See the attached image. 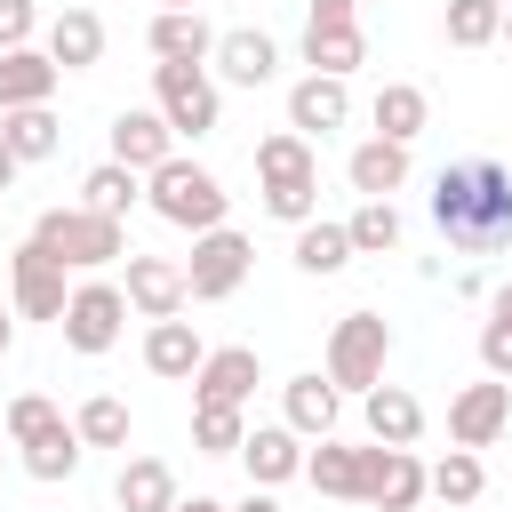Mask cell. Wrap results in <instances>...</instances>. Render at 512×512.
I'll use <instances>...</instances> for the list:
<instances>
[{"label":"cell","mask_w":512,"mask_h":512,"mask_svg":"<svg viewBox=\"0 0 512 512\" xmlns=\"http://www.w3.org/2000/svg\"><path fill=\"white\" fill-rule=\"evenodd\" d=\"M16 168H24V160H16V152H8V144H0V192H8V184H16Z\"/></svg>","instance_id":"f6af8a7d"},{"label":"cell","mask_w":512,"mask_h":512,"mask_svg":"<svg viewBox=\"0 0 512 512\" xmlns=\"http://www.w3.org/2000/svg\"><path fill=\"white\" fill-rule=\"evenodd\" d=\"M112 504H120V512H168V504H176V472H168L160 456H128L120 480H112Z\"/></svg>","instance_id":"484cf974"},{"label":"cell","mask_w":512,"mask_h":512,"mask_svg":"<svg viewBox=\"0 0 512 512\" xmlns=\"http://www.w3.org/2000/svg\"><path fill=\"white\" fill-rule=\"evenodd\" d=\"M144 40H152V56H160V64H208V56H216V32H208V16H200V8H160Z\"/></svg>","instance_id":"ac0fdd59"},{"label":"cell","mask_w":512,"mask_h":512,"mask_svg":"<svg viewBox=\"0 0 512 512\" xmlns=\"http://www.w3.org/2000/svg\"><path fill=\"white\" fill-rule=\"evenodd\" d=\"M344 232H352V256H392L400 248V208L392 200H360Z\"/></svg>","instance_id":"836d02e7"},{"label":"cell","mask_w":512,"mask_h":512,"mask_svg":"<svg viewBox=\"0 0 512 512\" xmlns=\"http://www.w3.org/2000/svg\"><path fill=\"white\" fill-rule=\"evenodd\" d=\"M304 480L320 488V496H344V504H360V448H344L336 432L304 456Z\"/></svg>","instance_id":"4dcf8cb0"},{"label":"cell","mask_w":512,"mask_h":512,"mask_svg":"<svg viewBox=\"0 0 512 512\" xmlns=\"http://www.w3.org/2000/svg\"><path fill=\"white\" fill-rule=\"evenodd\" d=\"M64 264L40 248V240H24L16 256H8V304L24 312V320H64Z\"/></svg>","instance_id":"9c48e42d"},{"label":"cell","mask_w":512,"mask_h":512,"mask_svg":"<svg viewBox=\"0 0 512 512\" xmlns=\"http://www.w3.org/2000/svg\"><path fill=\"white\" fill-rule=\"evenodd\" d=\"M72 432H80V448H128V400H112V392L80 400Z\"/></svg>","instance_id":"e575fe53"},{"label":"cell","mask_w":512,"mask_h":512,"mask_svg":"<svg viewBox=\"0 0 512 512\" xmlns=\"http://www.w3.org/2000/svg\"><path fill=\"white\" fill-rule=\"evenodd\" d=\"M496 40H512V8H504V32H496Z\"/></svg>","instance_id":"c3c4849f"},{"label":"cell","mask_w":512,"mask_h":512,"mask_svg":"<svg viewBox=\"0 0 512 512\" xmlns=\"http://www.w3.org/2000/svg\"><path fill=\"white\" fill-rule=\"evenodd\" d=\"M304 64H312V72H328V80H352V72L368 64L360 16H344V24H304Z\"/></svg>","instance_id":"44dd1931"},{"label":"cell","mask_w":512,"mask_h":512,"mask_svg":"<svg viewBox=\"0 0 512 512\" xmlns=\"http://www.w3.org/2000/svg\"><path fill=\"white\" fill-rule=\"evenodd\" d=\"M240 464H248V488H280V480L304 472V440H296L288 424H256V432L240 440Z\"/></svg>","instance_id":"e0dca14e"},{"label":"cell","mask_w":512,"mask_h":512,"mask_svg":"<svg viewBox=\"0 0 512 512\" xmlns=\"http://www.w3.org/2000/svg\"><path fill=\"white\" fill-rule=\"evenodd\" d=\"M168 152H176V128L160 120V104H144V112H120V120H112V160H120V168L152 176Z\"/></svg>","instance_id":"5bb4252c"},{"label":"cell","mask_w":512,"mask_h":512,"mask_svg":"<svg viewBox=\"0 0 512 512\" xmlns=\"http://www.w3.org/2000/svg\"><path fill=\"white\" fill-rule=\"evenodd\" d=\"M240 440H248L240 408H192V448L200 456H240Z\"/></svg>","instance_id":"8d00e7d4"},{"label":"cell","mask_w":512,"mask_h":512,"mask_svg":"<svg viewBox=\"0 0 512 512\" xmlns=\"http://www.w3.org/2000/svg\"><path fill=\"white\" fill-rule=\"evenodd\" d=\"M344 176H352V192H360V200H392V192L408 184V144H392V136H368V144L344 160Z\"/></svg>","instance_id":"7402d4cb"},{"label":"cell","mask_w":512,"mask_h":512,"mask_svg":"<svg viewBox=\"0 0 512 512\" xmlns=\"http://www.w3.org/2000/svg\"><path fill=\"white\" fill-rule=\"evenodd\" d=\"M200 360H208V344H200V328H192V320H152V336H144V368H152V376L184 384Z\"/></svg>","instance_id":"cb8c5ba5"},{"label":"cell","mask_w":512,"mask_h":512,"mask_svg":"<svg viewBox=\"0 0 512 512\" xmlns=\"http://www.w3.org/2000/svg\"><path fill=\"white\" fill-rule=\"evenodd\" d=\"M264 216H280V224H312V216H320V184H264Z\"/></svg>","instance_id":"f35d334b"},{"label":"cell","mask_w":512,"mask_h":512,"mask_svg":"<svg viewBox=\"0 0 512 512\" xmlns=\"http://www.w3.org/2000/svg\"><path fill=\"white\" fill-rule=\"evenodd\" d=\"M168 512H232V504H216V496H192V504H184V496H176Z\"/></svg>","instance_id":"7bdbcfd3"},{"label":"cell","mask_w":512,"mask_h":512,"mask_svg":"<svg viewBox=\"0 0 512 512\" xmlns=\"http://www.w3.org/2000/svg\"><path fill=\"white\" fill-rule=\"evenodd\" d=\"M360 416H368V440H384V448H416V432H424V400L400 384H368Z\"/></svg>","instance_id":"2e32d148"},{"label":"cell","mask_w":512,"mask_h":512,"mask_svg":"<svg viewBox=\"0 0 512 512\" xmlns=\"http://www.w3.org/2000/svg\"><path fill=\"white\" fill-rule=\"evenodd\" d=\"M296 264H304L312 280L344 272V264H352V232H344V224H320V216H312V224H296Z\"/></svg>","instance_id":"1f68e13d"},{"label":"cell","mask_w":512,"mask_h":512,"mask_svg":"<svg viewBox=\"0 0 512 512\" xmlns=\"http://www.w3.org/2000/svg\"><path fill=\"white\" fill-rule=\"evenodd\" d=\"M368 120H376V136L416 144V136H424V120H432V104H424V88H416V80H384V88H376V104H368Z\"/></svg>","instance_id":"d4e9b609"},{"label":"cell","mask_w":512,"mask_h":512,"mask_svg":"<svg viewBox=\"0 0 512 512\" xmlns=\"http://www.w3.org/2000/svg\"><path fill=\"white\" fill-rule=\"evenodd\" d=\"M120 320H128V296H120V280H80L72 296H64V344L72 352H112L120 344Z\"/></svg>","instance_id":"52a82bcc"},{"label":"cell","mask_w":512,"mask_h":512,"mask_svg":"<svg viewBox=\"0 0 512 512\" xmlns=\"http://www.w3.org/2000/svg\"><path fill=\"white\" fill-rule=\"evenodd\" d=\"M256 176H264V184H320L312 136H296V128H272V136L256 144Z\"/></svg>","instance_id":"4316f807"},{"label":"cell","mask_w":512,"mask_h":512,"mask_svg":"<svg viewBox=\"0 0 512 512\" xmlns=\"http://www.w3.org/2000/svg\"><path fill=\"white\" fill-rule=\"evenodd\" d=\"M0 456H8V432H0Z\"/></svg>","instance_id":"f907efd6"},{"label":"cell","mask_w":512,"mask_h":512,"mask_svg":"<svg viewBox=\"0 0 512 512\" xmlns=\"http://www.w3.org/2000/svg\"><path fill=\"white\" fill-rule=\"evenodd\" d=\"M152 104L176 136H216V120H224V96H216L208 64H152Z\"/></svg>","instance_id":"5b68a950"},{"label":"cell","mask_w":512,"mask_h":512,"mask_svg":"<svg viewBox=\"0 0 512 512\" xmlns=\"http://www.w3.org/2000/svg\"><path fill=\"white\" fill-rule=\"evenodd\" d=\"M144 200H152V216L176 224V232H216V224H224V184H216L200 160H184V152H168V160L144 176Z\"/></svg>","instance_id":"7a4b0ae2"},{"label":"cell","mask_w":512,"mask_h":512,"mask_svg":"<svg viewBox=\"0 0 512 512\" xmlns=\"http://www.w3.org/2000/svg\"><path fill=\"white\" fill-rule=\"evenodd\" d=\"M160 8H200V0H160Z\"/></svg>","instance_id":"681fc988"},{"label":"cell","mask_w":512,"mask_h":512,"mask_svg":"<svg viewBox=\"0 0 512 512\" xmlns=\"http://www.w3.org/2000/svg\"><path fill=\"white\" fill-rule=\"evenodd\" d=\"M32 24H40V8H32V0H0V48H24V40H32Z\"/></svg>","instance_id":"60d3db41"},{"label":"cell","mask_w":512,"mask_h":512,"mask_svg":"<svg viewBox=\"0 0 512 512\" xmlns=\"http://www.w3.org/2000/svg\"><path fill=\"white\" fill-rule=\"evenodd\" d=\"M504 424H512V376L464 384V392L448 400V440H456V448H488Z\"/></svg>","instance_id":"8fae6325"},{"label":"cell","mask_w":512,"mask_h":512,"mask_svg":"<svg viewBox=\"0 0 512 512\" xmlns=\"http://www.w3.org/2000/svg\"><path fill=\"white\" fill-rule=\"evenodd\" d=\"M432 224L456 256L512 248V168L504 160H456L432 176Z\"/></svg>","instance_id":"6da1fadb"},{"label":"cell","mask_w":512,"mask_h":512,"mask_svg":"<svg viewBox=\"0 0 512 512\" xmlns=\"http://www.w3.org/2000/svg\"><path fill=\"white\" fill-rule=\"evenodd\" d=\"M232 512H280V504H272V496H264V488H248V496H240V504H232Z\"/></svg>","instance_id":"ee69618b"},{"label":"cell","mask_w":512,"mask_h":512,"mask_svg":"<svg viewBox=\"0 0 512 512\" xmlns=\"http://www.w3.org/2000/svg\"><path fill=\"white\" fill-rule=\"evenodd\" d=\"M360 504H376V512H416L424 504V464H416V448H360Z\"/></svg>","instance_id":"ba28073f"},{"label":"cell","mask_w":512,"mask_h":512,"mask_svg":"<svg viewBox=\"0 0 512 512\" xmlns=\"http://www.w3.org/2000/svg\"><path fill=\"white\" fill-rule=\"evenodd\" d=\"M136 200H144V176H136V168H120V160H104V168H88V176H80V208H96V216H112V224H120Z\"/></svg>","instance_id":"f1b7e54d"},{"label":"cell","mask_w":512,"mask_h":512,"mask_svg":"<svg viewBox=\"0 0 512 512\" xmlns=\"http://www.w3.org/2000/svg\"><path fill=\"white\" fill-rule=\"evenodd\" d=\"M352 16V0H312V24H344Z\"/></svg>","instance_id":"b9f144b4"},{"label":"cell","mask_w":512,"mask_h":512,"mask_svg":"<svg viewBox=\"0 0 512 512\" xmlns=\"http://www.w3.org/2000/svg\"><path fill=\"white\" fill-rule=\"evenodd\" d=\"M16 448H24V472H32V480H72V472H80V432H72L64 416H56L48 432L16 440Z\"/></svg>","instance_id":"f546056e"},{"label":"cell","mask_w":512,"mask_h":512,"mask_svg":"<svg viewBox=\"0 0 512 512\" xmlns=\"http://www.w3.org/2000/svg\"><path fill=\"white\" fill-rule=\"evenodd\" d=\"M240 280H248V240H240L232 224L192 232V256H184V288H192V304H224Z\"/></svg>","instance_id":"8992f818"},{"label":"cell","mask_w":512,"mask_h":512,"mask_svg":"<svg viewBox=\"0 0 512 512\" xmlns=\"http://www.w3.org/2000/svg\"><path fill=\"white\" fill-rule=\"evenodd\" d=\"M208 64H216L232 88H264V80L280 72V40H272V32H248V24H240V32H216V56H208Z\"/></svg>","instance_id":"9a60e30c"},{"label":"cell","mask_w":512,"mask_h":512,"mask_svg":"<svg viewBox=\"0 0 512 512\" xmlns=\"http://www.w3.org/2000/svg\"><path fill=\"white\" fill-rule=\"evenodd\" d=\"M56 64H48V48H0V112H16V104H48L56 96Z\"/></svg>","instance_id":"ffe728a7"},{"label":"cell","mask_w":512,"mask_h":512,"mask_svg":"<svg viewBox=\"0 0 512 512\" xmlns=\"http://www.w3.org/2000/svg\"><path fill=\"white\" fill-rule=\"evenodd\" d=\"M280 408H288V432H296V440H328V432H336V384H328L320 368L288 376V384H280Z\"/></svg>","instance_id":"d6986e66"},{"label":"cell","mask_w":512,"mask_h":512,"mask_svg":"<svg viewBox=\"0 0 512 512\" xmlns=\"http://www.w3.org/2000/svg\"><path fill=\"white\" fill-rule=\"evenodd\" d=\"M480 488H488V472H480L472 448H448V456L424 472V496H440V504H480Z\"/></svg>","instance_id":"d6a6232c"},{"label":"cell","mask_w":512,"mask_h":512,"mask_svg":"<svg viewBox=\"0 0 512 512\" xmlns=\"http://www.w3.org/2000/svg\"><path fill=\"white\" fill-rule=\"evenodd\" d=\"M384 360H392V320H376V312H344L336 328H328V384L336 392H368V384H384Z\"/></svg>","instance_id":"277c9868"},{"label":"cell","mask_w":512,"mask_h":512,"mask_svg":"<svg viewBox=\"0 0 512 512\" xmlns=\"http://www.w3.org/2000/svg\"><path fill=\"white\" fill-rule=\"evenodd\" d=\"M440 32H448V48H488V40L504 32V8H496V0H448Z\"/></svg>","instance_id":"d590c367"},{"label":"cell","mask_w":512,"mask_h":512,"mask_svg":"<svg viewBox=\"0 0 512 512\" xmlns=\"http://www.w3.org/2000/svg\"><path fill=\"white\" fill-rule=\"evenodd\" d=\"M120 296H128V312H144V320H176V312L192 304L184 264H176V256H136V248H128V280H120Z\"/></svg>","instance_id":"30bf717a"},{"label":"cell","mask_w":512,"mask_h":512,"mask_svg":"<svg viewBox=\"0 0 512 512\" xmlns=\"http://www.w3.org/2000/svg\"><path fill=\"white\" fill-rule=\"evenodd\" d=\"M32 240H40L64 272H96V264H120V256H128V232H120L112 216H96V208H48V216L32 224Z\"/></svg>","instance_id":"3957f363"},{"label":"cell","mask_w":512,"mask_h":512,"mask_svg":"<svg viewBox=\"0 0 512 512\" xmlns=\"http://www.w3.org/2000/svg\"><path fill=\"white\" fill-rule=\"evenodd\" d=\"M496 8H512V0H496Z\"/></svg>","instance_id":"816d5d0a"},{"label":"cell","mask_w":512,"mask_h":512,"mask_svg":"<svg viewBox=\"0 0 512 512\" xmlns=\"http://www.w3.org/2000/svg\"><path fill=\"white\" fill-rule=\"evenodd\" d=\"M104 56V16L96 8H64L56 24H48V64L56 72H88Z\"/></svg>","instance_id":"603a6c76"},{"label":"cell","mask_w":512,"mask_h":512,"mask_svg":"<svg viewBox=\"0 0 512 512\" xmlns=\"http://www.w3.org/2000/svg\"><path fill=\"white\" fill-rule=\"evenodd\" d=\"M48 424H56V400H48V392H16V400H8V416H0L8 448H16V440H32V432H48Z\"/></svg>","instance_id":"74e56055"},{"label":"cell","mask_w":512,"mask_h":512,"mask_svg":"<svg viewBox=\"0 0 512 512\" xmlns=\"http://www.w3.org/2000/svg\"><path fill=\"white\" fill-rule=\"evenodd\" d=\"M256 384H264L256 352H248V344H224V352H208V360L192 368V408H248Z\"/></svg>","instance_id":"7c38bea8"},{"label":"cell","mask_w":512,"mask_h":512,"mask_svg":"<svg viewBox=\"0 0 512 512\" xmlns=\"http://www.w3.org/2000/svg\"><path fill=\"white\" fill-rule=\"evenodd\" d=\"M352 8H360V0H352Z\"/></svg>","instance_id":"f5cc1de1"},{"label":"cell","mask_w":512,"mask_h":512,"mask_svg":"<svg viewBox=\"0 0 512 512\" xmlns=\"http://www.w3.org/2000/svg\"><path fill=\"white\" fill-rule=\"evenodd\" d=\"M344 120H352V88H344V80L304 72V80L288 88V128H296V136H336Z\"/></svg>","instance_id":"4fadbf2b"},{"label":"cell","mask_w":512,"mask_h":512,"mask_svg":"<svg viewBox=\"0 0 512 512\" xmlns=\"http://www.w3.org/2000/svg\"><path fill=\"white\" fill-rule=\"evenodd\" d=\"M480 368L488 376H512V320H488L480 328Z\"/></svg>","instance_id":"ab89813d"},{"label":"cell","mask_w":512,"mask_h":512,"mask_svg":"<svg viewBox=\"0 0 512 512\" xmlns=\"http://www.w3.org/2000/svg\"><path fill=\"white\" fill-rule=\"evenodd\" d=\"M488 320H512V280L496 288V304H488Z\"/></svg>","instance_id":"bcb514c9"},{"label":"cell","mask_w":512,"mask_h":512,"mask_svg":"<svg viewBox=\"0 0 512 512\" xmlns=\"http://www.w3.org/2000/svg\"><path fill=\"white\" fill-rule=\"evenodd\" d=\"M8 336H16V328H8V304H0V352H8Z\"/></svg>","instance_id":"7dc6e473"},{"label":"cell","mask_w":512,"mask_h":512,"mask_svg":"<svg viewBox=\"0 0 512 512\" xmlns=\"http://www.w3.org/2000/svg\"><path fill=\"white\" fill-rule=\"evenodd\" d=\"M0 144H8L16 160H48V152L64 144V120H56L48 104H16V112H0Z\"/></svg>","instance_id":"83f0119b"}]
</instances>
